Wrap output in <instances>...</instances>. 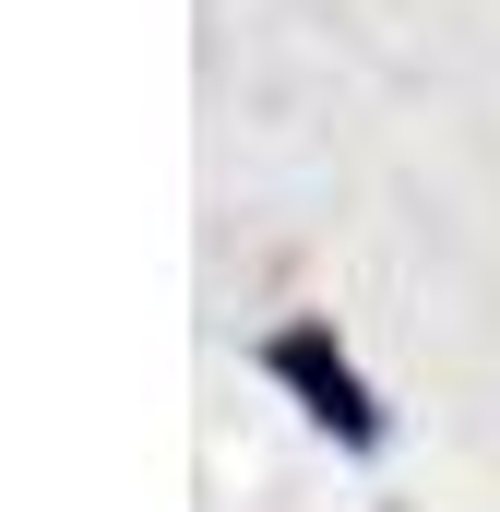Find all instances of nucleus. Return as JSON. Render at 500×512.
Returning <instances> with one entry per match:
<instances>
[{"instance_id":"obj_1","label":"nucleus","mask_w":500,"mask_h":512,"mask_svg":"<svg viewBox=\"0 0 500 512\" xmlns=\"http://www.w3.org/2000/svg\"><path fill=\"white\" fill-rule=\"evenodd\" d=\"M262 370H274V382L298 393V405H310V417H322L334 441H358V453L381 441V405H370V382L346 370V346H334L322 322H286V334L262 346Z\"/></svg>"}]
</instances>
